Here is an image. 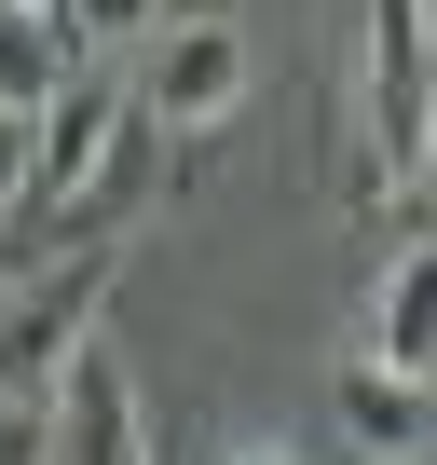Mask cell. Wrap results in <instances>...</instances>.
I'll list each match as a JSON object with an SVG mask.
<instances>
[{
  "label": "cell",
  "mask_w": 437,
  "mask_h": 465,
  "mask_svg": "<svg viewBox=\"0 0 437 465\" xmlns=\"http://www.w3.org/2000/svg\"><path fill=\"white\" fill-rule=\"evenodd\" d=\"M164 178H178V137H164L151 110H123V137H110V164H96V192L69 205V232H55V247H123V232L164 205Z\"/></svg>",
  "instance_id": "obj_6"
},
{
  "label": "cell",
  "mask_w": 437,
  "mask_h": 465,
  "mask_svg": "<svg viewBox=\"0 0 437 465\" xmlns=\"http://www.w3.org/2000/svg\"><path fill=\"white\" fill-rule=\"evenodd\" d=\"M28 164H42V124L0 110V219H28Z\"/></svg>",
  "instance_id": "obj_10"
},
{
  "label": "cell",
  "mask_w": 437,
  "mask_h": 465,
  "mask_svg": "<svg viewBox=\"0 0 437 465\" xmlns=\"http://www.w3.org/2000/svg\"><path fill=\"white\" fill-rule=\"evenodd\" d=\"M233 465H301V451H274V438H247V451H233Z\"/></svg>",
  "instance_id": "obj_11"
},
{
  "label": "cell",
  "mask_w": 437,
  "mask_h": 465,
  "mask_svg": "<svg viewBox=\"0 0 437 465\" xmlns=\"http://www.w3.org/2000/svg\"><path fill=\"white\" fill-rule=\"evenodd\" d=\"M355 205L437 192V0H369V55H355Z\"/></svg>",
  "instance_id": "obj_1"
},
{
  "label": "cell",
  "mask_w": 437,
  "mask_h": 465,
  "mask_svg": "<svg viewBox=\"0 0 437 465\" xmlns=\"http://www.w3.org/2000/svg\"><path fill=\"white\" fill-rule=\"evenodd\" d=\"M15 274H28V261H0V302H15Z\"/></svg>",
  "instance_id": "obj_12"
},
{
  "label": "cell",
  "mask_w": 437,
  "mask_h": 465,
  "mask_svg": "<svg viewBox=\"0 0 437 465\" xmlns=\"http://www.w3.org/2000/svg\"><path fill=\"white\" fill-rule=\"evenodd\" d=\"M328 411H342V438L369 451V465H423L437 451V383H410V370H383L369 342L328 370Z\"/></svg>",
  "instance_id": "obj_5"
},
{
  "label": "cell",
  "mask_w": 437,
  "mask_h": 465,
  "mask_svg": "<svg viewBox=\"0 0 437 465\" xmlns=\"http://www.w3.org/2000/svg\"><path fill=\"white\" fill-rule=\"evenodd\" d=\"M0 465H55V397H0Z\"/></svg>",
  "instance_id": "obj_9"
},
{
  "label": "cell",
  "mask_w": 437,
  "mask_h": 465,
  "mask_svg": "<svg viewBox=\"0 0 437 465\" xmlns=\"http://www.w3.org/2000/svg\"><path fill=\"white\" fill-rule=\"evenodd\" d=\"M55 28H69L83 69H96V55H151V42L178 28V0H55Z\"/></svg>",
  "instance_id": "obj_8"
},
{
  "label": "cell",
  "mask_w": 437,
  "mask_h": 465,
  "mask_svg": "<svg viewBox=\"0 0 437 465\" xmlns=\"http://www.w3.org/2000/svg\"><path fill=\"white\" fill-rule=\"evenodd\" d=\"M55 465H164V451H151V397H137L123 342H96V356L55 383Z\"/></svg>",
  "instance_id": "obj_4"
},
{
  "label": "cell",
  "mask_w": 437,
  "mask_h": 465,
  "mask_svg": "<svg viewBox=\"0 0 437 465\" xmlns=\"http://www.w3.org/2000/svg\"><path fill=\"white\" fill-rule=\"evenodd\" d=\"M110 274H123V247H55V261H28L15 274V302H0V397H55L110 329Z\"/></svg>",
  "instance_id": "obj_2"
},
{
  "label": "cell",
  "mask_w": 437,
  "mask_h": 465,
  "mask_svg": "<svg viewBox=\"0 0 437 465\" xmlns=\"http://www.w3.org/2000/svg\"><path fill=\"white\" fill-rule=\"evenodd\" d=\"M369 356L410 370V383H437V232H410V247L383 261V288H369Z\"/></svg>",
  "instance_id": "obj_7"
},
{
  "label": "cell",
  "mask_w": 437,
  "mask_h": 465,
  "mask_svg": "<svg viewBox=\"0 0 437 465\" xmlns=\"http://www.w3.org/2000/svg\"><path fill=\"white\" fill-rule=\"evenodd\" d=\"M137 110H151L164 137L233 124V110H247V28H233V15H178V28L137 55Z\"/></svg>",
  "instance_id": "obj_3"
}]
</instances>
